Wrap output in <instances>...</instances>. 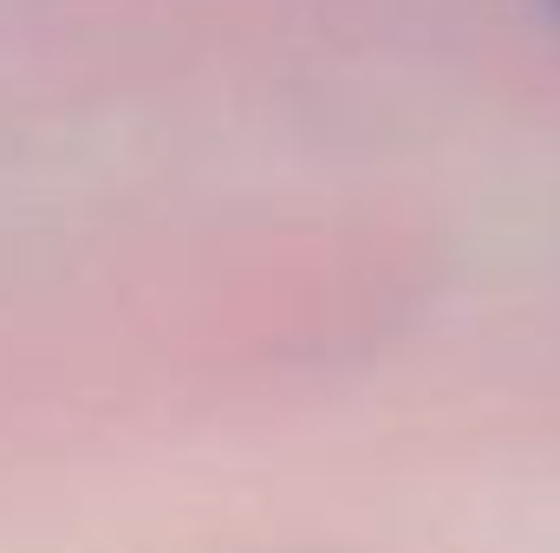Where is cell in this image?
Segmentation results:
<instances>
[{
  "label": "cell",
  "instance_id": "obj_1",
  "mask_svg": "<svg viewBox=\"0 0 560 553\" xmlns=\"http://www.w3.org/2000/svg\"><path fill=\"white\" fill-rule=\"evenodd\" d=\"M548 7H555V13H560V0H548Z\"/></svg>",
  "mask_w": 560,
  "mask_h": 553
}]
</instances>
